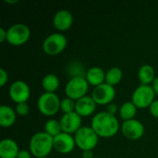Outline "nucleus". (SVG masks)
Listing matches in <instances>:
<instances>
[{
  "label": "nucleus",
  "mask_w": 158,
  "mask_h": 158,
  "mask_svg": "<svg viewBox=\"0 0 158 158\" xmlns=\"http://www.w3.org/2000/svg\"><path fill=\"white\" fill-rule=\"evenodd\" d=\"M91 127L101 138H111L115 136L120 129L118 119L106 111L97 113L91 121Z\"/></svg>",
  "instance_id": "obj_1"
},
{
  "label": "nucleus",
  "mask_w": 158,
  "mask_h": 158,
  "mask_svg": "<svg viewBox=\"0 0 158 158\" xmlns=\"http://www.w3.org/2000/svg\"><path fill=\"white\" fill-rule=\"evenodd\" d=\"M31 154L36 158L47 157L54 149V138L45 131L33 134L29 143Z\"/></svg>",
  "instance_id": "obj_2"
},
{
  "label": "nucleus",
  "mask_w": 158,
  "mask_h": 158,
  "mask_svg": "<svg viewBox=\"0 0 158 158\" xmlns=\"http://www.w3.org/2000/svg\"><path fill=\"white\" fill-rule=\"evenodd\" d=\"M98 139L95 131L88 126H82L74 134L76 146L81 151H93L98 143Z\"/></svg>",
  "instance_id": "obj_3"
},
{
  "label": "nucleus",
  "mask_w": 158,
  "mask_h": 158,
  "mask_svg": "<svg viewBox=\"0 0 158 158\" xmlns=\"http://www.w3.org/2000/svg\"><path fill=\"white\" fill-rule=\"evenodd\" d=\"M61 100L56 93H44L37 101V106L41 114L45 117L55 116L60 109Z\"/></svg>",
  "instance_id": "obj_4"
},
{
  "label": "nucleus",
  "mask_w": 158,
  "mask_h": 158,
  "mask_svg": "<svg viewBox=\"0 0 158 158\" xmlns=\"http://www.w3.org/2000/svg\"><path fill=\"white\" fill-rule=\"evenodd\" d=\"M68 41L61 32H54L45 37L43 42V51L48 56H57L67 47Z\"/></svg>",
  "instance_id": "obj_5"
},
{
  "label": "nucleus",
  "mask_w": 158,
  "mask_h": 158,
  "mask_svg": "<svg viewBox=\"0 0 158 158\" xmlns=\"http://www.w3.org/2000/svg\"><path fill=\"white\" fill-rule=\"evenodd\" d=\"M89 89V83L83 76L72 77L65 86V94L67 97L78 101L86 96Z\"/></svg>",
  "instance_id": "obj_6"
},
{
  "label": "nucleus",
  "mask_w": 158,
  "mask_h": 158,
  "mask_svg": "<svg viewBox=\"0 0 158 158\" xmlns=\"http://www.w3.org/2000/svg\"><path fill=\"white\" fill-rule=\"evenodd\" d=\"M31 37L30 28L23 23H16L7 29L6 42L12 46L25 44Z\"/></svg>",
  "instance_id": "obj_7"
},
{
  "label": "nucleus",
  "mask_w": 158,
  "mask_h": 158,
  "mask_svg": "<svg viewBox=\"0 0 158 158\" xmlns=\"http://www.w3.org/2000/svg\"><path fill=\"white\" fill-rule=\"evenodd\" d=\"M156 94L151 85H140L132 94L131 102L137 106V108L144 109L149 108L155 99Z\"/></svg>",
  "instance_id": "obj_8"
},
{
  "label": "nucleus",
  "mask_w": 158,
  "mask_h": 158,
  "mask_svg": "<svg viewBox=\"0 0 158 158\" xmlns=\"http://www.w3.org/2000/svg\"><path fill=\"white\" fill-rule=\"evenodd\" d=\"M91 96L94 100L96 105L107 106L113 102L116 96V90L114 86H111L105 82L99 86L94 87Z\"/></svg>",
  "instance_id": "obj_9"
},
{
  "label": "nucleus",
  "mask_w": 158,
  "mask_h": 158,
  "mask_svg": "<svg viewBox=\"0 0 158 158\" xmlns=\"http://www.w3.org/2000/svg\"><path fill=\"white\" fill-rule=\"evenodd\" d=\"M10 99L16 104L27 103L31 95L30 86L23 81H16L11 83L8 89Z\"/></svg>",
  "instance_id": "obj_10"
},
{
  "label": "nucleus",
  "mask_w": 158,
  "mask_h": 158,
  "mask_svg": "<svg viewBox=\"0 0 158 158\" xmlns=\"http://www.w3.org/2000/svg\"><path fill=\"white\" fill-rule=\"evenodd\" d=\"M120 130L123 136L131 141H137L141 139L145 131L143 124L135 118L123 121L122 125L120 126Z\"/></svg>",
  "instance_id": "obj_11"
},
{
  "label": "nucleus",
  "mask_w": 158,
  "mask_h": 158,
  "mask_svg": "<svg viewBox=\"0 0 158 158\" xmlns=\"http://www.w3.org/2000/svg\"><path fill=\"white\" fill-rule=\"evenodd\" d=\"M60 125L62 129V132L68 134H75L82 126H81V117L79 116L76 112L64 114L60 120Z\"/></svg>",
  "instance_id": "obj_12"
},
{
  "label": "nucleus",
  "mask_w": 158,
  "mask_h": 158,
  "mask_svg": "<svg viewBox=\"0 0 158 158\" xmlns=\"http://www.w3.org/2000/svg\"><path fill=\"white\" fill-rule=\"evenodd\" d=\"M76 146L74 136L65 132H61L54 138V149L63 155L71 153Z\"/></svg>",
  "instance_id": "obj_13"
},
{
  "label": "nucleus",
  "mask_w": 158,
  "mask_h": 158,
  "mask_svg": "<svg viewBox=\"0 0 158 158\" xmlns=\"http://www.w3.org/2000/svg\"><path fill=\"white\" fill-rule=\"evenodd\" d=\"M72 23L73 16L69 10H59L53 17V25L59 32L69 30L72 26Z\"/></svg>",
  "instance_id": "obj_14"
},
{
  "label": "nucleus",
  "mask_w": 158,
  "mask_h": 158,
  "mask_svg": "<svg viewBox=\"0 0 158 158\" xmlns=\"http://www.w3.org/2000/svg\"><path fill=\"white\" fill-rule=\"evenodd\" d=\"M96 103L94 100L92 98V96H84L78 101H76V107H75V112L81 116V118L83 117H89L93 115L96 109Z\"/></svg>",
  "instance_id": "obj_15"
},
{
  "label": "nucleus",
  "mask_w": 158,
  "mask_h": 158,
  "mask_svg": "<svg viewBox=\"0 0 158 158\" xmlns=\"http://www.w3.org/2000/svg\"><path fill=\"white\" fill-rule=\"evenodd\" d=\"M20 150L17 143L12 139H3L0 142V157L17 158Z\"/></svg>",
  "instance_id": "obj_16"
},
{
  "label": "nucleus",
  "mask_w": 158,
  "mask_h": 158,
  "mask_svg": "<svg viewBox=\"0 0 158 158\" xmlns=\"http://www.w3.org/2000/svg\"><path fill=\"white\" fill-rule=\"evenodd\" d=\"M85 79L90 85L96 87L106 82V72L100 67H92L85 73Z\"/></svg>",
  "instance_id": "obj_17"
},
{
  "label": "nucleus",
  "mask_w": 158,
  "mask_h": 158,
  "mask_svg": "<svg viewBox=\"0 0 158 158\" xmlns=\"http://www.w3.org/2000/svg\"><path fill=\"white\" fill-rule=\"evenodd\" d=\"M17 119L16 111L8 106H0V126L2 128H9L14 125Z\"/></svg>",
  "instance_id": "obj_18"
},
{
  "label": "nucleus",
  "mask_w": 158,
  "mask_h": 158,
  "mask_svg": "<svg viewBox=\"0 0 158 158\" xmlns=\"http://www.w3.org/2000/svg\"><path fill=\"white\" fill-rule=\"evenodd\" d=\"M138 78L141 85H150L154 82L156 79L155 69L148 64L143 65L138 71Z\"/></svg>",
  "instance_id": "obj_19"
},
{
  "label": "nucleus",
  "mask_w": 158,
  "mask_h": 158,
  "mask_svg": "<svg viewBox=\"0 0 158 158\" xmlns=\"http://www.w3.org/2000/svg\"><path fill=\"white\" fill-rule=\"evenodd\" d=\"M137 106L131 101L125 102L121 105V106L118 109L119 117L121 119H123V121L133 119L137 114Z\"/></svg>",
  "instance_id": "obj_20"
},
{
  "label": "nucleus",
  "mask_w": 158,
  "mask_h": 158,
  "mask_svg": "<svg viewBox=\"0 0 158 158\" xmlns=\"http://www.w3.org/2000/svg\"><path fill=\"white\" fill-rule=\"evenodd\" d=\"M42 87L44 93H55L59 87V79L56 74L49 73L42 80Z\"/></svg>",
  "instance_id": "obj_21"
},
{
  "label": "nucleus",
  "mask_w": 158,
  "mask_h": 158,
  "mask_svg": "<svg viewBox=\"0 0 158 158\" xmlns=\"http://www.w3.org/2000/svg\"><path fill=\"white\" fill-rule=\"evenodd\" d=\"M122 77V70L118 67H113L106 72V83L111 86H115L121 81Z\"/></svg>",
  "instance_id": "obj_22"
},
{
  "label": "nucleus",
  "mask_w": 158,
  "mask_h": 158,
  "mask_svg": "<svg viewBox=\"0 0 158 158\" xmlns=\"http://www.w3.org/2000/svg\"><path fill=\"white\" fill-rule=\"evenodd\" d=\"M44 131L50 136H52L53 138H55L56 136H57L62 132L60 122L56 119L47 120L44 124Z\"/></svg>",
  "instance_id": "obj_23"
},
{
  "label": "nucleus",
  "mask_w": 158,
  "mask_h": 158,
  "mask_svg": "<svg viewBox=\"0 0 158 158\" xmlns=\"http://www.w3.org/2000/svg\"><path fill=\"white\" fill-rule=\"evenodd\" d=\"M75 107H76V101H74L71 98L66 97L61 100L60 103V110L64 114H69L75 112Z\"/></svg>",
  "instance_id": "obj_24"
},
{
  "label": "nucleus",
  "mask_w": 158,
  "mask_h": 158,
  "mask_svg": "<svg viewBox=\"0 0 158 158\" xmlns=\"http://www.w3.org/2000/svg\"><path fill=\"white\" fill-rule=\"evenodd\" d=\"M15 111L17 113V115L20 116V117H24L27 116L30 112V106L27 103H20V104H17Z\"/></svg>",
  "instance_id": "obj_25"
},
{
  "label": "nucleus",
  "mask_w": 158,
  "mask_h": 158,
  "mask_svg": "<svg viewBox=\"0 0 158 158\" xmlns=\"http://www.w3.org/2000/svg\"><path fill=\"white\" fill-rule=\"evenodd\" d=\"M7 81H8V74L3 68H1L0 69V86L4 87L6 83L7 82Z\"/></svg>",
  "instance_id": "obj_26"
},
{
  "label": "nucleus",
  "mask_w": 158,
  "mask_h": 158,
  "mask_svg": "<svg viewBox=\"0 0 158 158\" xmlns=\"http://www.w3.org/2000/svg\"><path fill=\"white\" fill-rule=\"evenodd\" d=\"M149 111L151 113V115L155 118H158V99L155 100L152 105L149 106Z\"/></svg>",
  "instance_id": "obj_27"
},
{
  "label": "nucleus",
  "mask_w": 158,
  "mask_h": 158,
  "mask_svg": "<svg viewBox=\"0 0 158 158\" xmlns=\"http://www.w3.org/2000/svg\"><path fill=\"white\" fill-rule=\"evenodd\" d=\"M106 112L113 115V116H116L117 112H118V106L114 103H111L109 105H107L106 106Z\"/></svg>",
  "instance_id": "obj_28"
},
{
  "label": "nucleus",
  "mask_w": 158,
  "mask_h": 158,
  "mask_svg": "<svg viewBox=\"0 0 158 158\" xmlns=\"http://www.w3.org/2000/svg\"><path fill=\"white\" fill-rule=\"evenodd\" d=\"M31 154L30 151H27V150H21L19 151V155H18V157L17 158H31Z\"/></svg>",
  "instance_id": "obj_29"
},
{
  "label": "nucleus",
  "mask_w": 158,
  "mask_h": 158,
  "mask_svg": "<svg viewBox=\"0 0 158 158\" xmlns=\"http://www.w3.org/2000/svg\"><path fill=\"white\" fill-rule=\"evenodd\" d=\"M6 36H7V30L1 27L0 28V43L6 41Z\"/></svg>",
  "instance_id": "obj_30"
},
{
  "label": "nucleus",
  "mask_w": 158,
  "mask_h": 158,
  "mask_svg": "<svg viewBox=\"0 0 158 158\" xmlns=\"http://www.w3.org/2000/svg\"><path fill=\"white\" fill-rule=\"evenodd\" d=\"M151 86H152V88H153V90H154L156 95H157L158 96V77H156V78L155 79V81H154V82L152 83Z\"/></svg>",
  "instance_id": "obj_31"
},
{
  "label": "nucleus",
  "mask_w": 158,
  "mask_h": 158,
  "mask_svg": "<svg viewBox=\"0 0 158 158\" xmlns=\"http://www.w3.org/2000/svg\"><path fill=\"white\" fill-rule=\"evenodd\" d=\"M82 158H94L93 151H82Z\"/></svg>",
  "instance_id": "obj_32"
},
{
  "label": "nucleus",
  "mask_w": 158,
  "mask_h": 158,
  "mask_svg": "<svg viewBox=\"0 0 158 158\" xmlns=\"http://www.w3.org/2000/svg\"><path fill=\"white\" fill-rule=\"evenodd\" d=\"M5 2L9 5H15V4L19 3V0H5Z\"/></svg>",
  "instance_id": "obj_33"
},
{
  "label": "nucleus",
  "mask_w": 158,
  "mask_h": 158,
  "mask_svg": "<svg viewBox=\"0 0 158 158\" xmlns=\"http://www.w3.org/2000/svg\"><path fill=\"white\" fill-rule=\"evenodd\" d=\"M94 158H100V157H94Z\"/></svg>",
  "instance_id": "obj_34"
},
{
  "label": "nucleus",
  "mask_w": 158,
  "mask_h": 158,
  "mask_svg": "<svg viewBox=\"0 0 158 158\" xmlns=\"http://www.w3.org/2000/svg\"><path fill=\"white\" fill-rule=\"evenodd\" d=\"M45 158H48V157H45Z\"/></svg>",
  "instance_id": "obj_35"
}]
</instances>
